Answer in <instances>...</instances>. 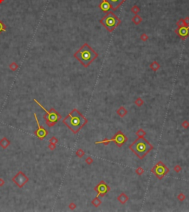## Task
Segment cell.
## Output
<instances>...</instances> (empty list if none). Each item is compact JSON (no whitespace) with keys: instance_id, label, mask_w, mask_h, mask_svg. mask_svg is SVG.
<instances>
[{"instance_id":"18","label":"cell","mask_w":189,"mask_h":212,"mask_svg":"<svg viewBox=\"0 0 189 212\" xmlns=\"http://www.w3.org/2000/svg\"><path fill=\"white\" fill-rule=\"evenodd\" d=\"M92 204L94 206V207H98L101 204V200L97 196L96 197H94V199H93V200L92 201Z\"/></svg>"},{"instance_id":"9","label":"cell","mask_w":189,"mask_h":212,"mask_svg":"<svg viewBox=\"0 0 189 212\" xmlns=\"http://www.w3.org/2000/svg\"><path fill=\"white\" fill-rule=\"evenodd\" d=\"M13 181H14L16 183V184L19 188H22L23 186H24V184L28 181V178L27 177V176L24 174L22 171H19L13 178Z\"/></svg>"},{"instance_id":"28","label":"cell","mask_w":189,"mask_h":212,"mask_svg":"<svg viewBox=\"0 0 189 212\" xmlns=\"http://www.w3.org/2000/svg\"><path fill=\"white\" fill-rule=\"evenodd\" d=\"M182 126H183V127L184 129H189V122L188 121V120H184V121L183 122V123H182Z\"/></svg>"},{"instance_id":"1","label":"cell","mask_w":189,"mask_h":212,"mask_svg":"<svg viewBox=\"0 0 189 212\" xmlns=\"http://www.w3.org/2000/svg\"><path fill=\"white\" fill-rule=\"evenodd\" d=\"M88 120L78 109H74L63 120V123L74 134H77L87 123Z\"/></svg>"},{"instance_id":"13","label":"cell","mask_w":189,"mask_h":212,"mask_svg":"<svg viewBox=\"0 0 189 212\" xmlns=\"http://www.w3.org/2000/svg\"><path fill=\"white\" fill-rule=\"evenodd\" d=\"M99 7H100L103 11H104V12L109 11V10L111 8L110 4H109L106 1H105V0H103V1L99 4Z\"/></svg>"},{"instance_id":"23","label":"cell","mask_w":189,"mask_h":212,"mask_svg":"<svg viewBox=\"0 0 189 212\" xmlns=\"http://www.w3.org/2000/svg\"><path fill=\"white\" fill-rule=\"evenodd\" d=\"M17 68H19V65L16 63L13 62L12 64H10V70H12L13 71H15L16 70Z\"/></svg>"},{"instance_id":"22","label":"cell","mask_w":189,"mask_h":212,"mask_svg":"<svg viewBox=\"0 0 189 212\" xmlns=\"http://www.w3.org/2000/svg\"><path fill=\"white\" fill-rule=\"evenodd\" d=\"M84 152L81 149H78V151L76 152V155L78 157V158H82L84 155Z\"/></svg>"},{"instance_id":"8","label":"cell","mask_w":189,"mask_h":212,"mask_svg":"<svg viewBox=\"0 0 189 212\" xmlns=\"http://www.w3.org/2000/svg\"><path fill=\"white\" fill-rule=\"evenodd\" d=\"M109 141L110 142H114L115 144H116L118 147H121L128 141V138L121 131H118L112 139H109Z\"/></svg>"},{"instance_id":"33","label":"cell","mask_w":189,"mask_h":212,"mask_svg":"<svg viewBox=\"0 0 189 212\" xmlns=\"http://www.w3.org/2000/svg\"><path fill=\"white\" fill-rule=\"evenodd\" d=\"M69 207H70V209H75V207H76V206H75V203H71L70 204V206H69Z\"/></svg>"},{"instance_id":"27","label":"cell","mask_w":189,"mask_h":212,"mask_svg":"<svg viewBox=\"0 0 189 212\" xmlns=\"http://www.w3.org/2000/svg\"><path fill=\"white\" fill-rule=\"evenodd\" d=\"M177 25L179 26V27H185V26H188V25L186 24V22H185V20H184V19H180V20L177 22Z\"/></svg>"},{"instance_id":"29","label":"cell","mask_w":189,"mask_h":212,"mask_svg":"<svg viewBox=\"0 0 189 212\" xmlns=\"http://www.w3.org/2000/svg\"><path fill=\"white\" fill-rule=\"evenodd\" d=\"M85 162H86L88 165H90V164H92V163H93V158H92L91 157H88V158H86Z\"/></svg>"},{"instance_id":"6","label":"cell","mask_w":189,"mask_h":212,"mask_svg":"<svg viewBox=\"0 0 189 212\" xmlns=\"http://www.w3.org/2000/svg\"><path fill=\"white\" fill-rule=\"evenodd\" d=\"M151 172L157 177V179L162 180L169 172V168L166 166L165 163L161 161H159L151 168Z\"/></svg>"},{"instance_id":"15","label":"cell","mask_w":189,"mask_h":212,"mask_svg":"<svg viewBox=\"0 0 189 212\" xmlns=\"http://www.w3.org/2000/svg\"><path fill=\"white\" fill-rule=\"evenodd\" d=\"M117 114L118 115V116L119 117H120V118H123V117H125L126 115V114H127V112H128V111L126 109V108L124 107V106H120L119 109H118V110H117Z\"/></svg>"},{"instance_id":"21","label":"cell","mask_w":189,"mask_h":212,"mask_svg":"<svg viewBox=\"0 0 189 212\" xmlns=\"http://www.w3.org/2000/svg\"><path fill=\"white\" fill-rule=\"evenodd\" d=\"M132 22L135 24H140L142 22L141 17L139 16H138V15H136V16L132 19Z\"/></svg>"},{"instance_id":"7","label":"cell","mask_w":189,"mask_h":212,"mask_svg":"<svg viewBox=\"0 0 189 212\" xmlns=\"http://www.w3.org/2000/svg\"><path fill=\"white\" fill-rule=\"evenodd\" d=\"M94 190L97 192V197H103V196H105L110 191V187L104 181L102 180L96 185Z\"/></svg>"},{"instance_id":"34","label":"cell","mask_w":189,"mask_h":212,"mask_svg":"<svg viewBox=\"0 0 189 212\" xmlns=\"http://www.w3.org/2000/svg\"><path fill=\"white\" fill-rule=\"evenodd\" d=\"M49 147L50 148V149H52H52H54L55 148V144H54V143H50V145L49 146Z\"/></svg>"},{"instance_id":"26","label":"cell","mask_w":189,"mask_h":212,"mask_svg":"<svg viewBox=\"0 0 189 212\" xmlns=\"http://www.w3.org/2000/svg\"><path fill=\"white\" fill-rule=\"evenodd\" d=\"M186 199V196L184 195V194H183V193H180V194H179L178 195H177V200H180V201H183L184 200Z\"/></svg>"},{"instance_id":"32","label":"cell","mask_w":189,"mask_h":212,"mask_svg":"<svg viewBox=\"0 0 189 212\" xmlns=\"http://www.w3.org/2000/svg\"><path fill=\"white\" fill-rule=\"evenodd\" d=\"M49 142L51 143H54V144H56L57 143V142H58V140H57V138H55V137H53V138H52L50 140H49Z\"/></svg>"},{"instance_id":"24","label":"cell","mask_w":189,"mask_h":212,"mask_svg":"<svg viewBox=\"0 0 189 212\" xmlns=\"http://www.w3.org/2000/svg\"><path fill=\"white\" fill-rule=\"evenodd\" d=\"M4 31H6V26H5L4 24L0 20V34L2 32H4Z\"/></svg>"},{"instance_id":"31","label":"cell","mask_w":189,"mask_h":212,"mask_svg":"<svg viewBox=\"0 0 189 212\" xmlns=\"http://www.w3.org/2000/svg\"><path fill=\"white\" fill-rule=\"evenodd\" d=\"M132 11L133 13H138L140 11V9H139L137 6H135V7H133L132 8Z\"/></svg>"},{"instance_id":"17","label":"cell","mask_w":189,"mask_h":212,"mask_svg":"<svg viewBox=\"0 0 189 212\" xmlns=\"http://www.w3.org/2000/svg\"><path fill=\"white\" fill-rule=\"evenodd\" d=\"M160 64H159L158 62H157V61H153V62L150 64V68H151L152 70L154 71V72L160 68Z\"/></svg>"},{"instance_id":"12","label":"cell","mask_w":189,"mask_h":212,"mask_svg":"<svg viewBox=\"0 0 189 212\" xmlns=\"http://www.w3.org/2000/svg\"><path fill=\"white\" fill-rule=\"evenodd\" d=\"M105 1H106L110 4V7L112 10H115L125 2L126 0H105Z\"/></svg>"},{"instance_id":"30","label":"cell","mask_w":189,"mask_h":212,"mask_svg":"<svg viewBox=\"0 0 189 212\" xmlns=\"http://www.w3.org/2000/svg\"><path fill=\"white\" fill-rule=\"evenodd\" d=\"M174 171H176L177 173H179V172H180V171H181L182 168H181V167H180L179 165H177L174 166Z\"/></svg>"},{"instance_id":"10","label":"cell","mask_w":189,"mask_h":212,"mask_svg":"<svg viewBox=\"0 0 189 212\" xmlns=\"http://www.w3.org/2000/svg\"><path fill=\"white\" fill-rule=\"evenodd\" d=\"M34 117H35L36 121V123H37V124H38V129H37V131L36 132V135H37V137H38L40 140H43V139L47 136V135H48V132H47V130H46L43 126H42L39 124V120H38V118H37V115H36V113L34 114Z\"/></svg>"},{"instance_id":"19","label":"cell","mask_w":189,"mask_h":212,"mask_svg":"<svg viewBox=\"0 0 189 212\" xmlns=\"http://www.w3.org/2000/svg\"><path fill=\"white\" fill-rule=\"evenodd\" d=\"M135 134H136L137 136H138V138H142V137H144V136L146 135L145 132L143 129H139L136 132Z\"/></svg>"},{"instance_id":"5","label":"cell","mask_w":189,"mask_h":212,"mask_svg":"<svg viewBox=\"0 0 189 212\" xmlns=\"http://www.w3.org/2000/svg\"><path fill=\"white\" fill-rule=\"evenodd\" d=\"M34 101H35V103H36L42 109H44V111L46 112V115L44 116V118L46 120V123H47V124L49 126H52L55 125V124L61 118V116L54 109H51V110L49 112V111H47V109H46L36 99H34Z\"/></svg>"},{"instance_id":"20","label":"cell","mask_w":189,"mask_h":212,"mask_svg":"<svg viewBox=\"0 0 189 212\" xmlns=\"http://www.w3.org/2000/svg\"><path fill=\"white\" fill-rule=\"evenodd\" d=\"M135 104H136L138 107H141V106H142L143 105V104H144V101L141 98H138L135 100Z\"/></svg>"},{"instance_id":"4","label":"cell","mask_w":189,"mask_h":212,"mask_svg":"<svg viewBox=\"0 0 189 212\" xmlns=\"http://www.w3.org/2000/svg\"><path fill=\"white\" fill-rule=\"evenodd\" d=\"M100 22L106 28L109 32H112L120 24V20L115 14L109 11L100 20Z\"/></svg>"},{"instance_id":"25","label":"cell","mask_w":189,"mask_h":212,"mask_svg":"<svg viewBox=\"0 0 189 212\" xmlns=\"http://www.w3.org/2000/svg\"><path fill=\"white\" fill-rule=\"evenodd\" d=\"M135 172H136V174H137L138 175L141 176V175H142V174L144 173V169H143L142 167H139V168H138L135 170Z\"/></svg>"},{"instance_id":"2","label":"cell","mask_w":189,"mask_h":212,"mask_svg":"<svg viewBox=\"0 0 189 212\" xmlns=\"http://www.w3.org/2000/svg\"><path fill=\"white\" fill-rule=\"evenodd\" d=\"M97 53L87 43H85L74 54V57L80 61L84 67H88L90 64L97 58Z\"/></svg>"},{"instance_id":"3","label":"cell","mask_w":189,"mask_h":212,"mask_svg":"<svg viewBox=\"0 0 189 212\" xmlns=\"http://www.w3.org/2000/svg\"><path fill=\"white\" fill-rule=\"evenodd\" d=\"M129 149L137 155L138 158L142 160L154 149V146L142 137L138 138L135 141L132 143L129 146Z\"/></svg>"},{"instance_id":"35","label":"cell","mask_w":189,"mask_h":212,"mask_svg":"<svg viewBox=\"0 0 189 212\" xmlns=\"http://www.w3.org/2000/svg\"><path fill=\"white\" fill-rule=\"evenodd\" d=\"M4 183V180H2V178H0V186H3Z\"/></svg>"},{"instance_id":"16","label":"cell","mask_w":189,"mask_h":212,"mask_svg":"<svg viewBox=\"0 0 189 212\" xmlns=\"http://www.w3.org/2000/svg\"><path fill=\"white\" fill-rule=\"evenodd\" d=\"M10 144V141L6 138H2L1 141H0V146L3 148V149H6L8 145Z\"/></svg>"},{"instance_id":"14","label":"cell","mask_w":189,"mask_h":212,"mask_svg":"<svg viewBox=\"0 0 189 212\" xmlns=\"http://www.w3.org/2000/svg\"><path fill=\"white\" fill-rule=\"evenodd\" d=\"M118 200L121 204H125L129 200V197L125 193L123 192L119 194V196L118 197Z\"/></svg>"},{"instance_id":"36","label":"cell","mask_w":189,"mask_h":212,"mask_svg":"<svg viewBox=\"0 0 189 212\" xmlns=\"http://www.w3.org/2000/svg\"><path fill=\"white\" fill-rule=\"evenodd\" d=\"M185 22H186V24L187 25H189V17H187L186 19H185Z\"/></svg>"},{"instance_id":"11","label":"cell","mask_w":189,"mask_h":212,"mask_svg":"<svg viewBox=\"0 0 189 212\" xmlns=\"http://www.w3.org/2000/svg\"><path fill=\"white\" fill-rule=\"evenodd\" d=\"M175 32L177 33L180 38H181L183 40L186 39L189 36V26L185 27H180L177 30H175Z\"/></svg>"},{"instance_id":"37","label":"cell","mask_w":189,"mask_h":212,"mask_svg":"<svg viewBox=\"0 0 189 212\" xmlns=\"http://www.w3.org/2000/svg\"><path fill=\"white\" fill-rule=\"evenodd\" d=\"M4 1V0H0V4H1Z\"/></svg>"}]
</instances>
